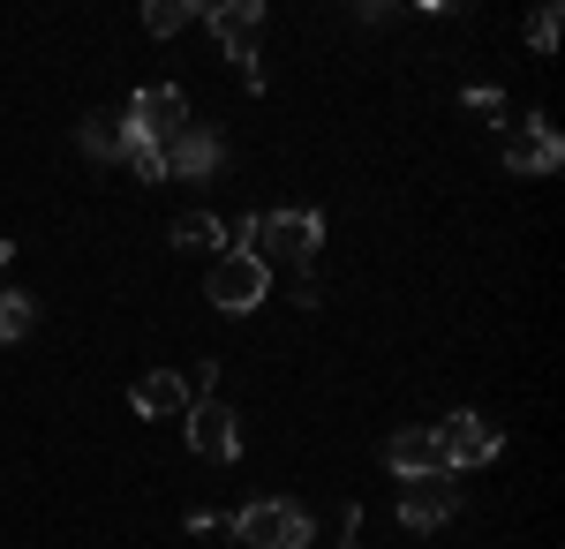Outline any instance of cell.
<instances>
[{"mask_svg":"<svg viewBox=\"0 0 565 549\" xmlns=\"http://www.w3.org/2000/svg\"><path fill=\"white\" fill-rule=\"evenodd\" d=\"M234 249H249L264 263V271H309L317 263V249H324V212H309V204H295V212H257L234 226Z\"/></svg>","mask_w":565,"mask_h":549,"instance_id":"6da1fadb","label":"cell"},{"mask_svg":"<svg viewBox=\"0 0 565 549\" xmlns=\"http://www.w3.org/2000/svg\"><path fill=\"white\" fill-rule=\"evenodd\" d=\"M226 535H242L249 549H302L309 535H317V519H309L295 497H257L249 512L226 519Z\"/></svg>","mask_w":565,"mask_h":549,"instance_id":"7a4b0ae2","label":"cell"},{"mask_svg":"<svg viewBox=\"0 0 565 549\" xmlns=\"http://www.w3.org/2000/svg\"><path fill=\"white\" fill-rule=\"evenodd\" d=\"M204 23L218 31L226 61L242 68V84L264 90V61H257V23H264V8H257V0H212V8H204Z\"/></svg>","mask_w":565,"mask_h":549,"instance_id":"3957f363","label":"cell"},{"mask_svg":"<svg viewBox=\"0 0 565 549\" xmlns=\"http://www.w3.org/2000/svg\"><path fill=\"white\" fill-rule=\"evenodd\" d=\"M181 128H189V98H181L174 84L136 90V98H129V114H121V136H129V143H159V151L174 143Z\"/></svg>","mask_w":565,"mask_h":549,"instance_id":"277c9868","label":"cell"},{"mask_svg":"<svg viewBox=\"0 0 565 549\" xmlns=\"http://www.w3.org/2000/svg\"><path fill=\"white\" fill-rule=\"evenodd\" d=\"M264 294H271V271H264L249 249H226V256L212 263V279H204V301H212V309H226V316L257 309Z\"/></svg>","mask_w":565,"mask_h":549,"instance_id":"5b68a950","label":"cell"},{"mask_svg":"<svg viewBox=\"0 0 565 549\" xmlns=\"http://www.w3.org/2000/svg\"><path fill=\"white\" fill-rule=\"evenodd\" d=\"M445 519H460V482H452V474H415V482H399V527H407V535H437Z\"/></svg>","mask_w":565,"mask_h":549,"instance_id":"8992f818","label":"cell"},{"mask_svg":"<svg viewBox=\"0 0 565 549\" xmlns=\"http://www.w3.org/2000/svg\"><path fill=\"white\" fill-rule=\"evenodd\" d=\"M437 444H445V466H490L505 452V429L490 422V415H452V422H437Z\"/></svg>","mask_w":565,"mask_h":549,"instance_id":"52a82bcc","label":"cell"},{"mask_svg":"<svg viewBox=\"0 0 565 549\" xmlns=\"http://www.w3.org/2000/svg\"><path fill=\"white\" fill-rule=\"evenodd\" d=\"M189 452L196 460H218V466L242 452V422H234L226 399H189Z\"/></svg>","mask_w":565,"mask_h":549,"instance_id":"ba28073f","label":"cell"},{"mask_svg":"<svg viewBox=\"0 0 565 549\" xmlns=\"http://www.w3.org/2000/svg\"><path fill=\"white\" fill-rule=\"evenodd\" d=\"M505 166H513V173H558V166H565V136H558V121H551V114H527L521 136L505 143Z\"/></svg>","mask_w":565,"mask_h":549,"instance_id":"9c48e42d","label":"cell"},{"mask_svg":"<svg viewBox=\"0 0 565 549\" xmlns=\"http://www.w3.org/2000/svg\"><path fill=\"white\" fill-rule=\"evenodd\" d=\"M226 166V143H218L212 128H181L174 143H167V181H212Z\"/></svg>","mask_w":565,"mask_h":549,"instance_id":"30bf717a","label":"cell"},{"mask_svg":"<svg viewBox=\"0 0 565 549\" xmlns=\"http://www.w3.org/2000/svg\"><path fill=\"white\" fill-rule=\"evenodd\" d=\"M385 466L399 474V482H415V474H452V466H445V444H437V429H399L392 452H385Z\"/></svg>","mask_w":565,"mask_h":549,"instance_id":"8fae6325","label":"cell"},{"mask_svg":"<svg viewBox=\"0 0 565 549\" xmlns=\"http://www.w3.org/2000/svg\"><path fill=\"white\" fill-rule=\"evenodd\" d=\"M129 407L143 415V422H159V415H189V391H181L174 369H151V377L129 384Z\"/></svg>","mask_w":565,"mask_h":549,"instance_id":"7c38bea8","label":"cell"},{"mask_svg":"<svg viewBox=\"0 0 565 549\" xmlns=\"http://www.w3.org/2000/svg\"><path fill=\"white\" fill-rule=\"evenodd\" d=\"M174 249H218V256H226V249H234V226H218L212 212H181L174 218Z\"/></svg>","mask_w":565,"mask_h":549,"instance_id":"4fadbf2b","label":"cell"},{"mask_svg":"<svg viewBox=\"0 0 565 549\" xmlns=\"http://www.w3.org/2000/svg\"><path fill=\"white\" fill-rule=\"evenodd\" d=\"M39 332V301L31 294H0V346H23Z\"/></svg>","mask_w":565,"mask_h":549,"instance_id":"5bb4252c","label":"cell"},{"mask_svg":"<svg viewBox=\"0 0 565 549\" xmlns=\"http://www.w3.org/2000/svg\"><path fill=\"white\" fill-rule=\"evenodd\" d=\"M76 143H84L90 166H114V159H121V121H84V128H76Z\"/></svg>","mask_w":565,"mask_h":549,"instance_id":"9a60e30c","label":"cell"},{"mask_svg":"<svg viewBox=\"0 0 565 549\" xmlns=\"http://www.w3.org/2000/svg\"><path fill=\"white\" fill-rule=\"evenodd\" d=\"M196 15H204V8H189V0H151V8H143V31H151V39H174Z\"/></svg>","mask_w":565,"mask_h":549,"instance_id":"2e32d148","label":"cell"},{"mask_svg":"<svg viewBox=\"0 0 565 549\" xmlns=\"http://www.w3.org/2000/svg\"><path fill=\"white\" fill-rule=\"evenodd\" d=\"M558 31H565V8H558V0H543V8L527 15V45H535V53H558Z\"/></svg>","mask_w":565,"mask_h":549,"instance_id":"e0dca14e","label":"cell"},{"mask_svg":"<svg viewBox=\"0 0 565 549\" xmlns=\"http://www.w3.org/2000/svg\"><path fill=\"white\" fill-rule=\"evenodd\" d=\"M121 159H129L136 181H167V151H159V143H129V136H121Z\"/></svg>","mask_w":565,"mask_h":549,"instance_id":"ac0fdd59","label":"cell"},{"mask_svg":"<svg viewBox=\"0 0 565 549\" xmlns=\"http://www.w3.org/2000/svg\"><path fill=\"white\" fill-rule=\"evenodd\" d=\"M181 391H189V399H212L218 391V362H196V369L181 377Z\"/></svg>","mask_w":565,"mask_h":549,"instance_id":"d6986e66","label":"cell"},{"mask_svg":"<svg viewBox=\"0 0 565 549\" xmlns=\"http://www.w3.org/2000/svg\"><path fill=\"white\" fill-rule=\"evenodd\" d=\"M468 106H476L482 121H498V114H505V90H498V84H476V90H468Z\"/></svg>","mask_w":565,"mask_h":549,"instance_id":"ffe728a7","label":"cell"},{"mask_svg":"<svg viewBox=\"0 0 565 549\" xmlns=\"http://www.w3.org/2000/svg\"><path fill=\"white\" fill-rule=\"evenodd\" d=\"M181 527H189V535H226V519H218V512H204V505L189 512V519H181Z\"/></svg>","mask_w":565,"mask_h":549,"instance_id":"44dd1931","label":"cell"},{"mask_svg":"<svg viewBox=\"0 0 565 549\" xmlns=\"http://www.w3.org/2000/svg\"><path fill=\"white\" fill-rule=\"evenodd\" d=\"M295 301H302V309H317V301H324V287H317V271H295Z\"/></svg>","mask_w":565,"mask_h":549,"instance_id":"7402d4cb","label":"cell"},{"mask_svg":"<svg viewBox=\"0 0 565 549\" xmlns=\"http://www.w3.org/2000/svg\"><path fill=\"white\" fill-rule=\"evenodd\" d=\"M354 519H362V512H354V505L340 512V549H362V535H354Z\"/></svg>","mask_w":565,"mask_h":549,"instance_id":"603a6c76","label":"cell"},{"mask_svg":"<svg viewBox=\"0 0 565 549\" xmlns=\"http://www.w3.org/2000/svg\"><path fill=\"white\" fill-rule=\"evenodd\" d=\"M0 271H8V241H0Z\"/></svg>","mask_w":565,"mask_h":549,"instance_id":"cb8c5ba5","label":"cell"}]
</instances>
